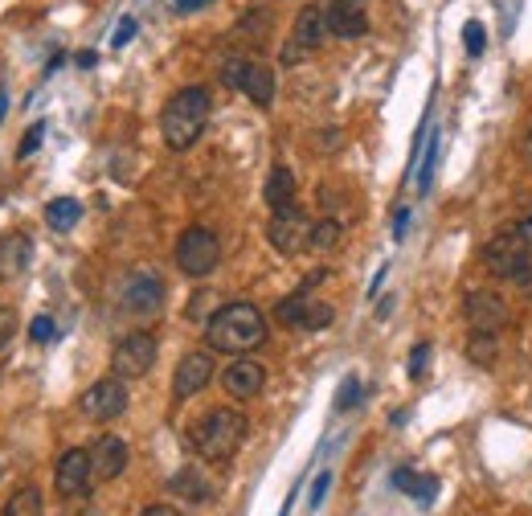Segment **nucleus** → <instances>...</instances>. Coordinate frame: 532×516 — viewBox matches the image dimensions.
<instances>
[{"label":"nucleus","mask_w":532,"mask_h":516,"mask_svg":"<svg viewBox=\"0 0 532 516\" xmlns=\"http://www.w3.org/2000/svg\"><path fill=\"white\" fill-rule=\"evenodd\" d=\"M262 340H266V316L254 304H226V308H217L205 324L209 353L246 357L250 349H258Z\"/></svg>","instance_id":"nucleus-1"},{"label":"nucleus","mask_w":532,"mask_h":516,"mask_svg":"<svg viewBox=\"0 0 532 516\" xmlns=\"http://www.w3.org/2000/svg\"><path fill=\"white\" fill-rule=\"evenodd\" d=\"M246 430H250V422H246L242 410L217 406V410H209L205 418L193 422L189 443H193V451H197L201 459H209V463H226V459H234L238 447L246 443Z\"/></svg>","instance_id":"nucleus-2"},{"label":"nucleus","mask_w":532,"mask_h":516,"mask_svg":"<svg viewBox=\"0 0 532 516\" xmlns=\"http://www.w3.org/2000/svg\"><path fill=\"white\" fill-rule=\"evenodd\" d=\"M209 123V91L205 86H185L176 91L168 103H164V115H160V136L172 152H185L201 140Z\"/></svg>","instance_id":"nucleus-3"},{"label":"nucleus","mask_w":532,"mask_h":516,"mask_svg":"<svg viewBox=\"0 0 532 516\" xmlns=\"http://www.w3.org/2000/svg\"><path fill=\"white\" fill-rule=\"evenodd\" d=\"M532 263V242L524 230H500L492 242L483 246V267L492 271L496 279H512Z\"/></svg>","instance_id":"nucleus-4"},{"label":"nucleus","mask_w":532,"mask_h":516,"mask_svg":"<svg viewBox=\"0 0 532 516\" xmlns=\"http://www.w3.org/2000/svg\"><path fill=\"white\" fill-rule=\"evenodd\" d=\"M328 37V17H324V5H303L295 25H291V37L283 46V66H299L307 62Z\"/></svg>","instance_id":"nucleus-5"},{"label":"nucleus","mask_w":532,"mask_h":516,"mask_svg":"<svg viewBox=\"0 0 532 516\" xmlns=\"http://www.w3.org/2000/svg\"><path fill=\"white\" fill-rule=\"evenodd\" d=\"M221 263V242L213 230L205 226H189L176 242V267H181L189 279H205L209 271H217Z\"/></svg>","instance_id":"nucleus-6"},{"label":"nucleus","mask_w":532,"mask_h":516,"mask_svg":"<svg viewBox=\"0 0 532 516\" xmlns=\"http://www.w3.org/2000/svg\"><path fill=\"white\" fill-rule=\"evenodd\" d=\"M266 238H271V246H275L279 254L295 258V254H303L307 246H312V222H307V213H303L299 205L279 209V213H271V226H266Z\"/></svg>","instance_id":"nucleus-7"},{"label":"nucleus","mask_w":532,"mask_h":516,"mask_svg":"<svg viewBox=\"0 0 532 516\" xmlns=\"http://www.w3.org/2000/svg\"><path fill=\"white\" fill-rule=\"evenodd\" d=\"M152 365H156V336L152 332H127L111 353V373L123 381L144 377Z\"/></svg>","instance_id":"nucleus-8"},{"label":"nucleus","mask_w":532,"mask_h":516,"mask_svg":"<svg viewBox=\"0 0 532 516\" xmlns=\"http://www.w3.org/2000/svg\"><path fill=\"white\" fill-rule=\"evenodd\" d=\"M332 316H336V312L324 304V299H312V295H307V287H299L295 295H287L283 304L275 308V320L287 324V328H299V332H320V328L332 324Z\"/></svg>","instance_id":"nucleus-9"},{"label":"nucleus","mask_w":532,"mask_h":516,"mask_svg":"<svg viewBox=\"0 0 532 516\" xmlns=\"http://www.w3.org/2000/svg\"><path fill=\"white\" fill-rule=\"evenodd\" d=\"M91 480H95V459L86 447H70L62 459H58V471H54V488L62 500H82L91 492Z\"/></svg>","instance_id":"nucleus-10"},{"label":"nucleus","mask_w":532,"mask_h":516,"mask_svg":"<svg viewBox=\"0 0 532 516\" xmlns=\"http://www.w3.org/2000/svg\"><path fill=\"white\" fill-rule=\"evenodd\" d=\"M78 406H82V414L91 418V422H111V418H119V414L127 410V385H123V377H103V381H95L91 390L78 398Z\"/></svg>","instance_id":"nucleus-11"},{"label":"nucleus","mask_w":532,"mask_h":516,"mask_svg":"<svg viewBox=\"0 0 532 516\" xmlns=\"http://www.w3.org/2000/svg\"><path fill=\"white\" fill-rule=\"evenodd\" d=\"M164 308V283L152 271H136L123 283V312L131 316H156Z\"/></svg>","instance_id":"nucleus-12"},{"label":"nucleus","mask_w":532,"mask_h":516,"mask_svg":"<svg viewBox=\"0 0 532 516\" xmlns=\"http://www.w3.org/2000/svg\"><path fill=\"white\" fill-rule=\"evenodd\" d=\"M209 381H213V353H209V349L185 353L181 365H176V373H172V398L185 402V398L201 394Z\"/></svg>","instance_id":"nucleus-13"},{"label":"nucleus","mask_w":532,"mask_h":516,"mask_svg":"<svg viewBox=\"0 0 532 516\" xmlns=\"http://www.w3.org/2000/svg\"><path fill=\"white\" fill-rule=\"evenodd\" d=\"M463 316H467L471 332H496V328L508 324V304H504L496 291H467Z\"/></svg>","instance_id":"nucleus-14"},{"label":"nucleus","mask_w":532,"mask_h":516,"mask_svg":"<svg viewBox=\"0 0 532 516\" xmlns=\"http://www.w3.org/2000/svg\"><path fill=\"white\" fill-rule=\"evenodd\" d=\"M324 17H328V37H340V41H357L369 33V17L361 9V0H328L324 5Z\"/></svg>","instance_id":"nucleus-15"},{"label":"nucleus","mask_w":532,"mask_h":516,"mask_svg":"<svg viewBox=\"0 0 532 516\" xmlns=\"http://www.w3.org/2000/svg\"><path fill=\"white\" fill-rule=\"evenodd\" d=\"M221 385H226V394L246 402V398H258L262 385H266V369L254 361V357H238L226 373H221Z\"/></svg>","instance_id":"nucleus-16"},{"label":"nucleus","mask_w":532,"mask_h":516,"mask_svg":"<svg viewBox=\"0 0 532 516\" xmlns=\"http://www.w3.org/2000/svg\"><path fill=\"white\" fill-rule=\"evenodd\" d=\"M29 263H33V242H29V234L13 230V234L0 238V283L21 279L29 271Z\"/></svg>","instance_id":"nucleus-17"},{"label":"nucleus","mask_w":532,"mask_h":516,"mask_svg":"<svg viewBox=\"0 0 532 516\" xmlns=\"http://www.w3.org/2000/svg\"><path fill=\"white\" fill-rule=\"evenodd\" d=\"M91 459H95V480H119L127 471V443L119 435H103L91 447Z\"/></svg>","instance_id":"nucleus-18"},{"label":"nucleus","mask_w":532,"mask_h":516,"mask_svg":"<svg viewBox=\"0 0 532 516\" xmlns=\"http://www.w3.org/2000/svg\"><path fill=\"white\" fill-rule=\"evenodd\" d=\"M168 492L172 496H185L193 504H205V500H213V480H209V471H201L197 463H189V467H181L168 480Z\"/></svg>","instance_id":"nucleus-19"},{"label":"nucleus","mask_w":532,"mask_h":516,"mask_svg":"<svg viewBox=\"0 0 532 516\" xmlns=\"http://www.w3.org/2000/svg\"><path fill=\"white\" fill-rule=\"evenodd\" d=\"M242 95H250V103L258 107H271L275 103V70L262 66V62H246V74H242Z\"/></svg>","instance_id":"nucleus-20"},{"label":"nucleus","mask_w":532,"mask_h":516,"mask_svg":"<svg viewBox=\"0 0 532 516\" xmlns=\"http://www.w3.org/2000/svg\"><path fill=\"white\" fill-rule=\"evenodd\" d=\"M266 205H271V213L279 209H291L295 205V172L287 164H275L271 168V177H266Z\"/></svg>","instance_id":"nucleus-21"},{"label":"nucleus","mask_w":532,"mask_h":516,"mask_svg":"<svg viewBox=\"0 0 532 516\" xmlns=\"http://www.w3.org/2000/svg\"><path fill=\"white\" fill-rule=\"evenodd\" d=\"M78 218H82V205H78L74 197H58V201H50V205H46V226H50V230H58V234L74 230V226H78Z\"/></svg>","instance_id":"nucleus-22"},{"label":"nucleus","mask_w":532,"mask_h":516,"mask_svg":"<svg viewBox=\"0 0 532 516\" xmlns=\"http://www.w3.org/2000/svg\"><path fill=\"white\" fill-rule=\"evenodd\" d=\"M393 484L397 488H406L410 496H418V504H430L434 500V492H438V480L434 476H414V471H393Z\"/></svg>","instance_id":"nucleus-23"},{"label":"nucleus","mask_w":532,"mask_h":516,"mask_svg":"<svg viewBox=\"0 0 532 516\" xmlns=\"http://www.w3.org/2000/svg\"><path fill=\"white\" fill-rule=\"evenodd\" d=\"M496 332H471L467 340V361L471 365H483V369H492L496 365Z\"/></svg>","instance_id":"nucleus-24"},{"label":"nucleus","mask_w":532,"mask_h":516,"mask_svg":"<svg viewBox=\"0 0 532 516\" xmlns=\"http://www.w3.org/2000/svg\"><path fill=\"white\" fill-rule=\"evenodd\" d=\"M234 37H246V41H254V46H262V41L271 37V13H266V9H254V13H246V17L238 21Z\"/></svg>","instance_id":"nucleus-25"},{"label":"nucleus","mask_w":532,"mask_h":516,"mask_svg":"<svg viewBox=\"0 0 532 516\" xmlns=\"http://www.w3.org/2000/svg\"><path fill=\"white\" fill-rule=\"evenodd\" d=\"M5 516H41V492L37 488H21L9 496Z\"/></svg>","instance_id":"nucleus-26"},{"label":"nucleus","mask_w":532,"mask_h":516,"mask_svg":"<svg viewBox=\"0 0 532 516\" xmlns=\"http://www.w3.org/2000/svg\"><path fill=\"white\" fill-rule=\"evenodd\" d=\"M340 234H344V226H340L336 218L312 222V250H332V246H340Z\"/></svg>","instance_id":"nucleus-27"},{"label":"nucleus","mask_w":532,"mask_h":516,"mask_svg":"<svg viewBox=\"0 0 532 516\" xmlns=\"http://www.w3.org/2000/svg\"><path fill=\"white\" fill-rule=\"evenodd\" d=\"M463 46H467L471 58H479V54L487 50V29H483L479 21H467V25H463Z\"/></svg>","instance_id":"nucleus-28"},{"label":"nucleus","mask_w":532,"mask_h":516,"mask_svg":"<svg viewBox=\"0 0 532 516\" xmlns=\"http://www.w3.org/2000/svg\"><path fill=\"white\" fill-rule=\"evenodd\" d=\"M213 312H217V295H213V291H197V295H193V304H189V316L209 324Z\"/></svg>","instance_id":"nucleus-29"},{"label":"nucleus","mask_w":532,"mask_h":516,"mask_svg":"<svg viewBox=\"0 0 532 516\" xmlns=\"http://www.w3.org/2000/svg\"><path fill=\"white\" fill-rule=\"evenodd\" d=\"M54 336H58V328H54L50 316H37V320L29 324V340H33V344H50Z\"/></svg>","instance_id":"nucleus-30"},{"label":"nucleus","mask_w":532,"mask_h":516,"mask_svg":"<svg viewBox=\"0 0 532 516\" xmlns=\"http://www.w3.org/2000/svg\"><path fill=\"white\" fill-rule=\"evenodd\" d=\"M357 394H361V381H357V377H348V381L340 385V394H336V410H352V406L361 402Z\"/></svg>","instance_id":"nucleus-31"},{"label":"nucleus","mask_w":532,"mask_h":516,"mask_svg":"<svg viewBox=\"0 0 532 516\" xmlns=\"http://www.w3.org/2000/svg\"><path fill=\"white\" fill-rule=\"evenodd\" d=\"M246 62H250V58H230L226 66H221V82L238 91V86H242V74H246Z\"/></svg>","instance_id":"nucleus-32"},{"label":"nucleus","mask_w":532,"mask_h":516,"mask_svg":"<svg viewBox=\"0 0 532 516\" xmlns=\"http://www.w3.org/2000/svg\"><path fill=\"white\" fill-rule=\"evenodd\" d=\"M41 136H46V123H33L29 132H25V140H21V148H17V156H33L37 144H41Z\"/></svg>","instance_id":"nucleus-33"},{"label":"nucleus","mask_w":532,"mask_h":516,"mask_svg":"<svg viewBox=\"0 0 532 516\" xmlns=\"http://www.w3.org/2000/svg\"><path fill=\"white\" fill-rule=\"evenodd\" d=\"M13 332H17V312L13 308H0V349L13 340Z\"/></svg>","instance_id":"nucleus-34"},{"label":"nucleus","mask_w":532,"mask_h":516,"mask_svg":"<svg viewBox=\"0 0 532 516\" xmlns=\"http://www.w3.org/2000/svg\"><path fill=\"white\" fill-rule=\"evenodd\" d=\"M434 168H438V140L430 144V152H426V164H422V177H418V189H422V193L430 189V177H434Z\"/></svg>","instance_id":"nucleus-35"},{"label":"nucleus","mask_w":532,"mask_h":516,"mask_svg":"<svg viewBox=\"0 0 532 516\" xmlns=\"http://www.w3.org/2000/svg\"><path fill=\"white\" fill-rule=\"evenodd\" d=\"M131 37H136V17H123V21H119V29H115V37H111V46L119 50V46H127Z\"/></svg>","instance_id":"nucleus-36"},{"label":"nucleus","mask_w":532,"mask_h":516,"mask_svg":"<svg viewBox=\"0 0 532 516\" xmlns=\"http://www.w3.org/2000/svg\"><path fill=\"white\" fill-rule=\"evenodd\" d=\"M426 361H430V344H418L410 353V377H422L426 373Z\"/></svg>","instance_id":"nucleus-37"},{"label":"nucleus","mask_w":532,"mask_h":516,"mask_svg":"<svg viewBox=\"0 0 532 516\" xmlns=\"http://www.w3.org/2000/svg\"><path fill=\"white\" fill-rule=\"evenodd\" d=\"M205 5H213V0H172V13H197Z\"/></svg>","instance_id":"nucleus-38"},{"label":"nucleus","mask_w":532,"mask_h":516,"mask_svg":"<svg viewBox=\"0 0 532 516\" xmlns=\"http://www.w3.org/2000/svg\"><path fill=\"white\" fill-rule=\"evenodd\" d=\"M328 484H332V476L324 471V476L312 484V508H320V504H324V492H328Z\"/></svg>","instance_id":"nucleus-39"},{"label":"nucleus","mask_w":532,"mask_h":516,"mask_svg":"<svg viewBox=\"0 0 532 516\" xmlns=\"http://www.w3.org/2000/svg\"><path fill=\"white\" fill-rule=\"evenodd\" d=\"M406 226H410V209H397V218H393V238H406Z\"/></svg>","instance_id":"nucleus-40"},{"label":"nucleus","mask_w":532,"mask_h":516,"mask_svg":"<svg viewBox=\"0 0 532 516\" xmlns=\"http://www.w3.org/2000/svg\"><path fill=\"white\" fill-rule=\"evenodd\" d=\"M140 516H185L181 508H172V504H152V508H144Z\"/></svg>","instance_id":"nucleus-41"},{"label":"nucleus","mask_w":532,"mask_h":516,"mask_svg":"<svg viewBox=\"0 0 532 516\" xmlns=\"http://www.w3.org/2000/svg\"><path fill=\"white\" fill-rule=\"evenodd\" d=\"M516 287H520V291H524V295L532 299V263H528V267H524V271L516 275Z\"/></svg>","instance_id":"nucleus-42"},{"label":"nucleus","mask_w":532,"mask_h":516,"mask_svg":"<svg viewBox=\"0 0 532 516\" xmlns=\"http://www.w3.org/2000/svg\"><path fill=\"white\" fill-rule=\"evenodd\" d=\"M524 160L532 164V127H528V132H524Z\"/></svg>","instance_id":"nucleus-43"},{"label":"nucleus","mask_w":532,"mask_h":516,"mask_svg":"<svg viewBox=\"0 0 532 516\" xmlns=\"http://www.w3.org/2000/svg\"><path fill=\"white\" fill-rule=\"evenodd\" d=\"M520 230H524V234H528V242H532V218H528V222H524Z\"/></svg>","instance_id":"nucleus-44"},{"label":"nucleus","mask_w":532,"mask_h":516,"mask_svg":"<svg viewBox=\"0 0 532 516\" xmlns=\"http://www.w3.org/2000/svg\"><path fill=\"white\" fill-rule=\"evenodd\" d=\"M5 103H9V99H5V95H0V119H5Z\"/></svg>","instance_id":"nucleus-45"}]
</instances>
